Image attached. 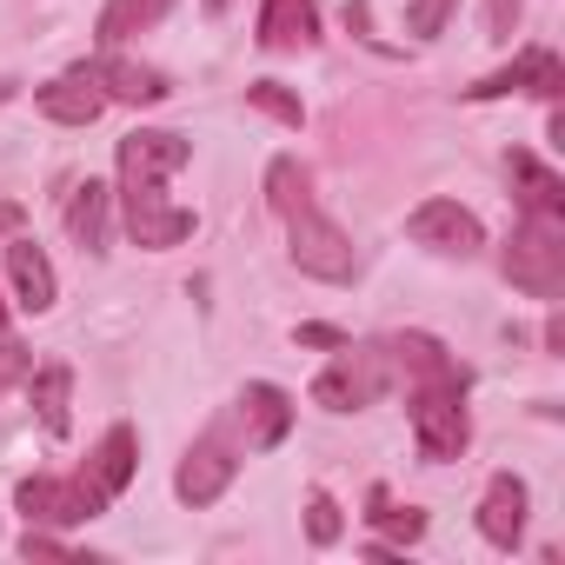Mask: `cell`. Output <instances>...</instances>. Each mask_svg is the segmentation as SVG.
I'll return each mask as SVG.
<instances>
[{
  "mask_svg": "<svg viewBox=\"0 0 565 565\" xmlns=\"http://www.w3.org/2000/svg\"><path fill=\"white\" fill-rule=\"evenodd\" d=\"M287 259L307 273V279H327V287H347V279L360 273V253H353V239L313 206V200H300L294 213H287Z\"/></svg>",
  "mask_w": 565,
  "mask_h": 565,
  "instance_id": "cell-2",
  "label": "cell"
},
{
  "mask_svg": "<svg viewBox=\"0 0 565 565\" xmlns=\"http://www.w3.org/2000/svg\"><path fill=\"white\" fill-rule=\"evenodd\" d=\"M239 426H246V452H273L294 433V393L273 386V380H253L239 393Z\"/></svg>",
  "mask_w": 565,
  "mask_h": 565,
  "instance_id": "cell-14",
  "label": "cell"
},
{
  "mask_svg": "<svg viewBox=\"0 0 565 565\" xmlns=\"http://www.w3.org/2000/svg\"><path fill=\"white\" fill-rule=\"evenodd\" d=\"M406 413H413V439L433 466H446L472 446V419H466L459 386H406Z\"/></svg>",
  "mask_w": 565,
  "mask_h": 565,
  "instance_id": "cell-4",
  "label": "cell"
},
{
  "mask_svg": "<svg viewBox=\"0 0 565 565\" xmlns=\"http://www.w3.org/2000/svg\"><path fill=\"white\" fill-rule=\"evenodd\" d=\"M21 558H74V545H61L47 525H28L21 532Z\"/></svg>",
  "mask_w": 565,
  "mask_h": 565,
  "instance_id": "cell-30",
  "label": "cell"
},
{
  "mask_svg": "<svg viewBox=\"0 0 565 565\" xmlns=\"http://www.w3.org/2000/svg\"><path fill=\"white\" fill-rule=\"evenodd\" d=\"M233 472H239V459L220 439H200V446H186V459L173 472V492H180V505H213L233 486Z\"/></svg>",
  "mask_w": 565,
  "mask_h": 565,
  "instance_id": "cell-15",
  "label": "cell"
},
{
  "mask_svg": "<svg viewBox=\"0 0 565 565\" xmlns=\"http://www.w3.org/2000/svg\"><path fill=\"white\" fill-rule=\"evenodd\" d=\"M114 200H120V213H127L134 246H147V253H167V246L193 239V226H200V213H193V206H173L167 186H160V193H114Z\"/></svg>",
  "mask_w": 565,
  "mask_h": 565,
  "instance_id": "cell-9",
  "label": "cell"
},
{
  "mask_svg": "<svg viewBox=\"0 0 565 565\" xmlns=\"http://www.w3.org/2000/svg\"><path fill=\"white\" fill-rule=\"evenodd\" d=\"M21 226H28V206H21V200H0V239L21 233Z\"/></svg>",
  "mask_w": 565,
  "mask_h": 565,
  "instance_id": "cell-32",
  "label": "cell"
},
{
  "mask_svg": "<svg viewBox=\"0 0 565 565\" xmlns=\"http://www.w3.org/2000/svg\"><path fill=\"white\" fill-rule=\"evenodd\" d=\"M14 94H21V81H0V107H8V100H14Z\"/></svg>",
  "mask_w": 565,
  "mask_h": 565,
  "instance_id": "cell-34",
  "label": "cell"
},
{
  "mask_svg": "<svg viewBox=\"0 0 565 565\" xmlns=\"http://www.w3.org/2000/svg\"><path fill=\"white\" fill-rule=\"evenodd\" d=\"M28 373H34V353H28L21 340H8V333H0V393L28 386Z\"/></svg>",
  "mask_w": 565,
  "mask_h": 565,
  "instance_id": "cell-28",
  "label": "cell"
},
{
  "mask_svg": "<svg viewBox=\"0 0 565 565\" xmlns=\"http://www.w3.org/2000/svg\"><path fill=\"white\" fill-rule=\"evenodd\" d=\"M74 74H87L107 100H127V107H160V100L173 94V81H167L160 67H140V61H127V54H94V61H81Z\"/></svg>",
  "mask_w": 565,
  "mask_h": 565,
  "instance_id": "cell-11",
  "label": "cell"
},
{
  "mask_svg": "<svg viewBox=\"0 0 565 565\" xmlns=\"http://www.w3.org/2000/svg\"><path fill=\"white\" fill-rule=\"evenodd\" d=\"M499 273L532 300H565V213H525L499 253Z\"/></svg>",
  "mask_w": 565,
  "mask_h": 565,
  "instance_id": "cell-1",
  "label": "cell"
},
{
  "mask_svg": "<svg viewBox=\"0 0 565 565\" xmlns=\"http://www.w3.org/2000/svg\"><path fill=\"white\" fill-rule=\"evenodd\" d=\"M525 512H532V492L519 472H492L486 492H479V539L499 545V552H519L525 539Z\"/></svg>",
  "mask_w": 565,
  "mask_h": 565,
  "instance_id": "cell-12",
  "label": "cell"
},
{
  "mask_svg": "<svg viewBox=\"0 0 565 565\" xmlns=\"http://www.w3.org/2000/svg\"><path fill=\"white\" fill-rule=\"evenodd\" d=\"M186 160H193V140H186V134H167V127H134V134L120 140V186H114V193H147V186H167Z\"/></svg>",
  "mask_w": 565,
  "mask_h": 565,
  "instance_id": "cell-6",
  "label": "cell"
},
{
  "mask_svg": "<svg viewBox=\"0 0 565 565\" xmlns=\"http://www.w3.org/2000/svg\"><path fill=\"white\" fill-rule=\"evenodd\" d=\"M320 41V8L313 0H259V47L266 54H300Z\"/></svg>",
  "mask_w": 565,
  "mask_h": 565,
  "instance_id": "cell-16",
  "label": "cell"
},
{
  "mask_svg": "<svg viewBox=\"0 0 565 565\" xmlns=\"http://www.w3.org/2000/svg\"><path fill=\"white\" fill-rule=\"evenodd\" d=\"M173 8V0H107V8H100V47H120V41H134V34H147L160 14Z\"/></svg>",
  "mask_w": 565,
  "mask_h": 565,
  "instance_id": "cell-22",
  "label": "cell"
},
{
  "mask_svg": "<svg viewBox=\"0 0 565 565\" xmlns=\"http://www.w3.org/2000/svg\"><path fill=\"white\" fill-rule=\"evenodd\" d=\"M340 532H347V512H340V499L333 492H307V539L313 545H340Z\"/></svg>",
  "mask_w": 565,
  "mask_h": 565,
  "instance_id": "cell-25",
  "label": "cell"
},
{
  "mask_svg": "<svg viewBox=\"0 0 565 565\" xmlns=\"http://www.w3.org/2000/svg\"><path fill=\"white\" fill-rule=\"evenodd\" d=\"M28 399H34V413H41V426H47L54 439L74 433V413H67V399H74V373H67V366H34V373H28Z\"/></svg>",
  "mask_w": 565,
  "mask_h": 565,
  "instance_id": "cell-21",
  "label": "cell"
},
{
  "mask_svg": "<svg viewBox=\"0 0 565 565\" xmlns=\"http://www.w3.org/2000/svg\"><path fill=\"white\" fill-rule=\"evenodd\" d=\"M246 107H259L266 120H279V127H307V107H300V94H287V87H279V81H253L246 87Z\"/></svg>",
  "mask_w": 565,
  "mask_h": 565,
  "instance_id": "cell-24",
  "label": "cell"
},
{
  "mask_svg": "<svg viewBox=\"0 0 565 565\" xmlns=\"http://www.w3.org/2000/svg\"><path fill=\"white\" fill-rule=\"evenodd\" d=\"M380 347L393 360V386H459L466 393V366L433 333H386Z\"/></svg>",
  "mask_w": 565,
  "mask_h": 565,
  "instance_id": "cell-10",
  "label": "cell"
},
{
  "mask_svg": "<svg viewBox=\"0 0 565 565\" xmlns=\"http://www.w3.org/2000/svg\"><path fill=\"white\" fill-rule=\"evenodd\" d=\"M393 386V360H386V347H340V360L313 380V406H327V413H360V406H373L380 393Z\"/></svg>",
  "mask_w": 565,
  "mask_h": 565,
  "instance_id": "cell-3",
  "label": "cell"
},
{
  "mask_svg": "<svg viewBox=\"0 0 565 565\" xmlns=\"http://www.w3.org/2000/svg\"><path fill=\"white\" fill-rule=\"evenodd\" d=\"M525 21V0H486V41H512Z\"/></svg>",
  "mask_w": 565,
  "mask_h": 565,
  "instance_id": "cell-29",
  "label": "cell"
},
{
  "mask_svg": "<svg viewBox=\"0 0 565 565\" xmlns=\"http://www.w3.org/2000/svg\"><path fill=\"white\" fill-rule=\"evenodd\" d=\"M294 340H300V347H327V353H340V347H347L353 333H340V327H320V320H313V327H300Z\"/></svg>",
  "mask_w": 565,
  "mask_h": 565,
  "instance_id": "cell-31",
  "label": "cell"
},
{
  "mask_svg": "<svg viewBox=\"0 0 565 565\" xmlns=\"http://www.w3.org/2000/svg\"><path fill=\"white\" fill-rule=\"evenodd\" d=\"M134 466H140V439H134V426H107L100 433V446H94V459L81 466L107 499H120L127 486H134Z\"/></svg>",
  "mask_w": 565,
  "mask_h": 565,
  "instance_id": "cell-19",
  "label": "cell"
},
{
  "mask_svg": "<svg viewBox=\"0 0 565 565\" xmlns=\"http://www.w3.org/2000/svg\"><path fill=\"white\" fill-rule=\"evenodd\" d=\"M34 107L54 120V127H94L107 114V94L87 81V74H61V81H41L34 87Z\"/></svg>",
  "mask_w": 565,
  "mask_h": 565,
  "instance_id": "cell-17",
  "label": "cell"
},
{
  "mask_svg": "<svg viewBox=\"0 0 565 565\" xmlns=\"http://www.w3.org/2000/svg\"><path fill=\"white\" fill-rule=\"evenodd\" d=\"M107 505H114V499H107L87 472H74V479L34 472V479L14 486V512H28V525H87V519H100Z\"/></svg>",
  "mask_w": 565,
  "mask_h": 565,
  "instance_id": "cell-5",
  "label": "cell"
},
{
  "mask_svg": "<svg viewBox=\"0 0 565 565\" xmlns=\"http://www.w3.org/2000/svg\"><path fill=\"white\" fill-rule=\"evenodd\" d=\"M545 353H565V320H558V300H552V320H545Z\"/></svg>",
  "mask_w": 565,
  "mask_h": 565,
  "instance_id": "cell-33",
  "label": "cell"
},
{
  "mask_svg": "<svg viewBox=\"0 0 565 565\" xmlns=\"http://www.w3.org/2000/svg\"><path fill=\"white\" fill-rule=\"evenodd\" d=\"M300 200H313V173H307V167H300L294 153H279V160L266 167V206H273L279 220H287V213H294Z\"/></svg>",
  "mask_w": 565,
  "mask_h": 565,
  "instance_id": "cell-23",
  "label": "cell"
},
{
  "mask_svg": "<svg viewBox=\"0 0 565 565\" xmlns=\"http://www.w3.org/2000/svg\"><path fill=\"white\" fill-rule=\"evenodd\" d=\"M446 21H452V0H413L406 8V34H419V41L446 34Z\"/></svg>",
  "mask_w": 565,
  "mask_h": 565,
  "instance_id": "cell-27",
  "label": "cell"
},
{
  "mask_svg": "<svg viewBox=\"0 0 565 565\" xmlns=\"http://www.w3.org/2000/svg\"><path fill=\"white\" fill-rule=\"evenodd\" d=\"M0 333H8V300H0Z\"/></svg>",
  "mask_w": 565,
  "mask_h": 565,
  "instance_id": "cell-36",
  "label": "cell"
},
{
  "mask_svg": "<svg viewBox=\"0 0 565 565\" xmlns=\"http://www.w3.org/2000/svg\"><path fill=\"white\" fill-rule=\"evenodd\" d=\"M67 233L81 253H107V233H114V186L100 180H81L67 193Z\"/></svg>",
  "mask_w": 565,
  "mask_h": 565,
  "instance_id": "cell-18",
  "label": "cell"
},
{
  "mask_svg": "<svg viewBox=\"0 0 565 565\" xmlns=\"http://www.w3.org/2000/svg\"><path fill=\"white\" fill-rule=\"evenodd\" d=\"M505 173H512V193H519L525 213H565V180H558L545 160H532L525 147L505 153Z\"/></svg>",
  "mask_w": 565,
  "mask_h": 565,
  "instance_id": "cell-20",
  "label": "cell"
},
{
  "mask_svg": "<svg viewBox=\"0 0 565 565\" xmlns=\"http://www.w3.org/2000/svg\"><path fill=\"white\" fill-rule=\"evenodd\" d=\"M466 100H505V94H539V100H558L565 94V67H558V54L552 47H519L505 67H492V74H479L472 87H459Z\"/></svg>",
  "mask_w": 565,
  "mask_h": 565,
  "instance_id": "cell-7",
  "label": "cell"
},
{
  "mask_svg": "<svg viewBox=\"0 0 565 565\" xmlns=\"http://www.w3.org/2000/svg\"><path fill=\"white\" fill-rule=\"evenodd\" d=\"M200 8H206V14H226V8H233V0H200Z\"/></svg>",
  "mask_w": 565,
  "mask_h": 565,
  "instance_id": "cell-35",
  "label": "cell"
},
{
  "mask_svg": "<svg viewBox=\"0 0 565 565\" xmlns=\"http://www.w3.org/2000/svg\"><path fill=\"white\" fill-rule=\"evenodd\" d=\"M0 253H8V279H14V307L21 313H54V300H61V279H54V259L28 239V233H8L0 239Z\"/></svg>",
  "mask_w": 565,
  "mask_h": 565,
  "instance_id": "cell-13",
  "label": "cell"
},
{
  "mask_svg": "<svg viewBox=\"0 0 565 565\" xmlns=\"http://www.w3.org/2000/svg\"><path fill=\"white\" fill-rule=\"evenodd\" d=\"M406 239L426 246V253H446V259H472L486 246V226L459 200H426V206L406 213Z\"/></svg>",
  "mask_w": 565,
  "mask_h": 565,
  "instance_id": "cell-8",
  "label": "cell"
},
{
  "mask_svg": "<svg viewBox=\"0 0 565 565\" xmlns=\"http://www.w3.org/2000/svg\"><path fill=\"white\" fill-rule=\"evenodd\" d=\"M366 519L393 532L386 545H413V539L426 532V512H413V505H406V512H393V505H386V492H373V512H366Z\"/></svg>",
  "mask_w": 565,
  "mask_h": 565,
  "instance_id": "cell-26",
  "label": "cell"
}]
</instances>
